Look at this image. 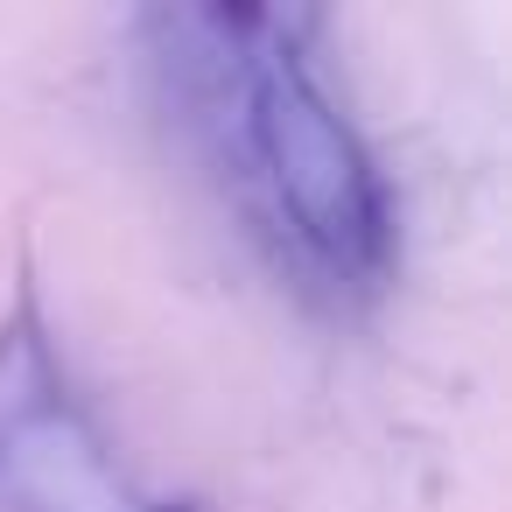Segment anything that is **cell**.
Instances as JSON below:
<instances>
[{
	"mask_svg": "<svg viewBox=\"0 0 512 512\" xmlns=\"http://www.w3.org/2000/svg\"><path fill=\"white\" fill-rule=\"evenodd\" d=\"M134 36L155 127L267 274L323 316L379 302L400 204L323 71V22L309 8H148Z\"/></svg>",
	"mask_w": 512,
	"mask_h": 512,
	"instance_id": "obj_1",
	"label": "cell"
},
{
	"mask_svg": "<svg viewBox=\"0 0 512 512\" xmlns=\"http://www.w3.org/2000/svg\"><path fill=\"white\" fill-rule=\"evenodd\" d=\"M0 512H197L120 456L36 281L0 316Z\"/></svg>",
	"mask_w": 512,
	"mask_h": 512,
	"instance_id": "obj_2",
	"label": "cell"
}]
</instances>
